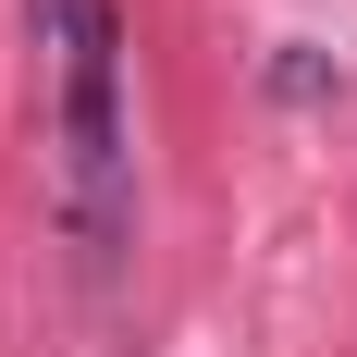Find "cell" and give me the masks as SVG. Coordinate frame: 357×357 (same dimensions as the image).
Here are the masks:
<instances>
[{
    "instance_id": "obj_1",
    "label": "cell",
    "mask_w": 357,
    "mask_h": 357,
    "mask_svg": "<svg viewBox=\"0 0 357 357\" xmlns=\"http://www.w3.org/2000/svg\"><path fill=\"white\" fill-rule=\"evenodd\" d=\"M50 86H62V210L86 271L136 234V148H123V13L111 0H50Z\"/></svg>"
}]
</instances>
